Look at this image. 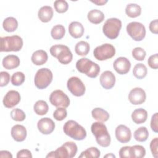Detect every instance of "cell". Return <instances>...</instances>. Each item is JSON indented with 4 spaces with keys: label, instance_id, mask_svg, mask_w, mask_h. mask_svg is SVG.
I'll return each mask as SVG.
<instances>
[{
    "label": "cell",
    "instance_id": "cell-1",
    "mask_svg": "<svg viewBox=\"0 0 158 158\" xmlns=\"http://www.w3.org/2000/svg\"><path fill=\"white\" fill-rule=\"evenodd\" d=\"M93 135L95 136L97 143L103 147L106 148L110 145V136L107 131L106 126L101 122H94L91 127Z\"/></svg>",
    "mask_w": 158,
    "mask_h": 158
},
{
    "label": "cell",
    "instance_id": "cell-2",
    "mask_svg": "<svg viewBox=\"0 0 158 158\" xmlns=\"http://www.w3.org/2000/svg\"><path fill=\"white\" fill-rule=\"evenodd\" d=\"M76 68L80 73L93 78L97 77L100 72L99 65L87 58H81L77 60Z\"/></svg>",
    "mask_w": 158,
    "mask_h": 158
},
{
    "label": "cell",
    "instance_id": "cell-3",
    "mask_svg": "<svg viewBox=\"0 0 158 158\" xmlns=\"http://www.w3.org/2000/svg\"><path fill=\"white\" fill-rule=\"evenodd\" d=\"M63 130L66 135L77 141L83 140L86 136L85 129L77 122L72 120H68L65 123Z\"/></svg>",
    "mask_w": 158,
    "mask_h": 158
},
{
    "label": "cell",
    "instance_id": "cell-4",
    "mask_svg": "<svg viewBox=\"0 0 158 158\" xmlns=\"http://www.w3.org/2000/svg\"><path fill=\"white\" fill-rule=\"evenodd\" d=\"M77 152V146L72 141H68L63 144L56 150L50 152L46 157L72 158L75 156Z\"/></svg>",
    "mask_w": 158,
    "mask_h": 158
},
{
    "label": "cell",
    "instance_id": "cell-5",
    "mask_svg": "<svg viewBox=\"0 0 158 158\" xmlns=\"http://www.w3.org/2000/svg\"><path fill=\"white\" fill-rule=\"evenodd\" d=\"M1 52L19 51L23 46V40L19 35L1 37Z\"/></svg>",
    "mask_w": 158,
    "mask_h": 158
},
{
    "label": "cell",
    "instance_id": "cell-6",
    "mask_svg": "<svg viewBox=\"0 0 158 158\" xmlns=\"http://www.w3.org/2000/svg\"><path fill=\"white\" fill-rule=\"evenodd\" d=\"M50 53L62 64H69L73 59V54L71 51L68 46L63 44L52 46L50 48Z\"/></svg>",
    "mask_w": 158,
    "mask_h": 158
},
{
    "label": "cell",
    "instance_id": "cell-7",
    "mask_svg": "<svg viewBox=\"0 0 158 158\" xmlns=\"http://www.w3.org/2000/svg\"><path fill=\"white\" fill-rule=\"evenodd\" d=\"M122 28V22L117 18L108 19L103 25L102 31L110 40L117 38Z\"/></svg>",
    "mask_w": 158,
    "mask_h": 158
},
{
    "label": "cell",
    "instance_id": "cell-8",
    "mask_svg": "<svg viewBox=\"0 0 158 158\" xmlns=\"http://www.w3.org/2000/svg\"><path fill=\"white\" fill-rule=\"evenodd\" d=\"M52 73L48 68L39 69L35 76V85L40 89L46 88L52 80Z\"/></svg>",
    "mask_w": 158,
    "mask_h": 158
},
{
    "label": "cell",
    "instance_id": "cell-9",
    "mask_svg": "<svg viewBox=\"0 0 158 158\" xmlns=\"http://www.w3.org/2000/svg\"><path fill=\"white\" fill-rule=\"evenodd\" d=\"M127 32L136 41H142L146 35V28L144 25L138 22H131L127 25Z\"/></svg>",
    "mask_w": 158,
    "mask_h": 158
},
{
    "label": "cell",
    "instance_id": "cell-10",
    "mask_svg": "<svg viewBox=\"0 0 158 158\" xmlns=\"http://www.w3.org/2000/svg\"><path fill=\"white\" fill-rule=\"evenodd\" d=\"M115 49L109 43H105L97 46L93 51L94 57L98 60H106L115 56Z\"/></svg>",
    "mask_w": 158,
    "mask_h": 158
},
{
    "label": "cell",
    "instance_id": "cell-11",
    "mask_svg": "<svg viewBox=\"0 0 158 158\" xmlns=\"http://www.w3.org/2000/svg\"><path fill=\"white\" fill-rule=\"evenodd\" d=\"M49 101L52 105L57 107H68L70 102L67 95L60 89L55 90L51 93Z\"/></svg>",
    "mask_w": 158,
    "mask_h": 158
},
{
    "label": "cell",
    "instance_id": "cell-12",
    "mask_svg": "<svg viewBox=\"0 0 158 158\" xmlns=\"http://www.w3.org/2000/svg\"><path fill=\"white\" fill-rule=\"evenodd\" d=\"M67 86L69 91L74 96L80 97L84 95L86 88L83 81L77 77H70L67 82Z\"/></svg>",
    "mask_w": 158,
    "mask_h": 158
},
{
    "label": "cell",
    "instance_id": "cell-13",
    "mask_svg": "<svg viewBox=\"0 0 158 158\" xmlns=\"http://www.w3.org/2000/svg\"><path fill=\"white\" fill-rule=\"evenodd\" d=\"M146 98L145 91L141 88L136 87L132 89L128 94V100L134 105L143 104Z\"/></svg>",
    "mask_w": 158,
    "mask_h": 158
},
{
    "label": "cell",
    "instance_id": "cell-14",
    "mask_svg": "<svg viewBox=\"0 0 158 158\" xmlns=\"http://www.w3.org/2000/svg\"><path fill=\"white\" fill-rule=\"evenodd\" d=\"M113 67L118 74L124 75L129 72L131 67V63L127 58L120 57L114 62Z\"/></svg>",
    "mask_w": 158,
    "mask_h": 158
},
{
    "label": "cell",
    "instance_id": "cell-15",
    "mask_svg": "<svg viewBox=\"0 0 158 158\" xmlns=\"http://www.w3.org/2000/svg\"><path fill=\"white\" fill-rule=\"evenodd\" d=\"M20 101V93L15 90L9 91L4 97L3 104L7 108H12Z\"/></svg>",
    "mask_w": 158,
    "mask_h": 158
},
{
    "label": "cell",
    "instance_id": "cell-16",
    "mask_svg": "<svg viewBox=\"0 0 158 158\" xmlns=\"http://www.w3.org/2000/svg\"><path fill=\"white\" fill-rule=\"evenodd\" d=\"M116 139L121 143H127L131 138L130 129L124 125H120L115 128Z\"/></svg>",
    "mask_w": 158,
    "mask_h": 158
},
{
    "label": "cell",
    "instance_id": "cell-17",
    "mask_svg": "<svg viewBox=\"0 0 158 158\" xmlns=\"http://www.w3.org/2000/svg\"><path fill=\"white\" fill-rule=\"evenodd\" d=\"M37 127L38 130L43 135L51 134L55 128V123L48 117L42 118L38 122Z\"/></svg>",
    "mask_w": 158,
    "mask_h": 158
},
{
    "label": "cell",
    "instance_id": "cell-18",
    "mask_svg": "<svg viewBox=\"0 0 158 158\" xmlns=\"http://www.w3.org/2000/svg\"><path fill=\"white\" fill-rule=\"evenodd\" d=\"M99 81L101 86L104 89H110L115 85V77L111 71L106 70L101 73Z\"/></svg>",
    "mask_w": 158,
    "mask_h": 158
},
{
    "label": "cell",
    "instance_id": "cell-19",
    "mask_svg": "<svg viewBox=\"0 0 158 158\" xmlns=\"http://www.w3.org/2000/svg\"><path fill=\"white\" fill-rule=\"evenodd\" d=\"M27 130L22 125H15L11 128V136L17 142L23 141L27 137Z\"/></svg>",
    "mask_w": 158,
    "mask_h": 158
},
{
    "label": "cell",
    "instance_id": "cell-20",
    "mask_svg": "<svg viewBox=\"0 0 158 158\" xmlns=\"http://www.w3.org/2000/svg\"><path fill=\"white\" fill-rule=\"evenodd\" d=\"M84 31L85 29L83 25L79 22H72L69 26V32L74 38H79L81 37L84 33Z\"/></svg>",
    "mask_w": 158,
    "mask_h": 158
},
{
    "label": "cell",
    "instance_id": "cell-21",
    "mask_svg": "<svg viewBox=\"0 0 158 158\" xmlns=\"http://www.w3.org/2000/svg\"><path fill=\"white\" fill-rule=\"evenodd\" d=\"M20 59L15 55H8L2 59V65L7 70H12L17 68L20 65Z\"/></svg>",
    "mask_w": 158,
    "mask_h": 158
},
{
    "label": "cell",
    "instance_id": "cell-22",
    "mask_svg": "<svg viewBox=\"0 0 158 158\" xmlns=\"http://www.w3.org/2000/svg\"><path fill=\"white\" fill-rule=\"evenodd\" d=\"M48 59L47 52L44 50L35 51L31 57L32 62L36 65H41L46 62Z\"/></svg>",
    "mask_w": 158,
    "mask_h": 158
},
{
    "label": "cell",
    "instance_id": "cell-23",
    "mask_svg": "<svg viewBox=\"0 0 158 158\" xmlns=\"http://www.w3.org/2000/svg\"><path fill=\"white\" fill-rule=\"evenodd\" d=\"M53 14V10L51 6H44L39 9L38 17L41 22H48L52 18Z\"/></svg>",
    "mask_w": 158,
    "mask_h": 158
},
{
    "label": "cell",
    "instance_id": "cell-24",
    "mask_svg": "<svg viewBox=\"0 0 158 158\" xmlns=\"http://www.w3.org/2000/svg\"><path fill=\"white\" fill-rule=\"evenodd\" d=\"M147 118L148 112L143 108L136 109L131 114L132 120L136 124H141L145 122Z\"/></svg>",
    "mask_w": 158,
    "mask_h": 158
},
{
    "label": "cell",
    "instance_id": "cell-25",
    "mask_svg": "<svg viewBox=\"0 0 158 158\" xmlns=\"http://www.w3.org/2000/svg\"><path fill=\"white\" fill-rule=\"evenodd\" d=\"M88 20L94 24H98L101 23L104 19V13L98 9L91 10L87 15Z\"/></svg>",
    "mask_w": 158,
    "mask_h": 158
},
{
    "label": "cell",
    "instance_id": "cell-26",
    "mask_svg": "<svg viewBox=\"0 0 158 158\" xmlns=\"http://www.w3.org/2000/svg\"><path fill=\"white\" fill-rule=\"evenodd\" d=\"M92 117L98 122H105L109 118V114L104 109L100 107H96L91 111Z\"/></svg>",
    "mask_w": 158,
    "mask_h": 158
},
{
    "label": "cell",
    "instance_id": "cell-27",
    "mask_svg": "<svg viewBox=\"0 0 158 158\" xmlns=\"http://www.w3.org/2000/svg\"><path fill=\"white\" fill-rule=\"evenodd\" d=\"M2 27L6 31L13 32L15 31L18 27V22L15 18L13 17H8L4 20Z\"/></svg>",
    "mask_w": 158,
    "mask_h": 158
},
{
    "label": "cell",
    "instance_id": "cell-28",
    "mask_svg": "<svg viewBox=\"0 0 158 158\" xmlns=\"http://www.w3.org/2000/svg\"><path fill=\"white\" fill-rule=\"evenodd\" d=\"M141 12V8L137 4H135V3L128 4L127 5V7L125 8L126 14L131 18H135L138 17L139 15H140Z\"/></svg>",
    "mask_w": 158,
    "mask_h": 158
},
{
    "label": "cell",
    "instance_id": "cell-29",
    "mask_svg": "<svg viewBox=\"0 0 158 158\" xmlns=\"http://www.w3.org/2000/svg\"><path fill=\"white\" fill-rule=\"evenodd\" d=\"M90 49V46L88 43L84 41L78 42L75 46V51L77 54L81 56H86Z\"/></svg>",
    "mask_w": 158,
    "mask_h": 158
},
{
    "label": "cell",
    "instance_id": "cell-30",
    "mask_svg": "<svg viewBox=\"0 0 158 158\" xmlns=\"http://www.w3.org/2000/svg\"><path fill=\"white\" fill-rule=\"evenodd\" d=\"M33 109L37 115H44L48 112L49 107L46 101L43 100H38L34 104Z\"/></svg>",
    "mask_w": 158,
    "mask_h": 158
},
{
    "label": "cell",
    "instance_id": "cell-31",
    "mask_svg": "<svg viewBox=\"0 0 158 158\" xmlns=\"http://www.w3.org/2000/svg\"><path fill=\"white\" fill-rule=\"evenodd\" d=\"M148 73V69L145 65L141 63L136 64L133 69V74L138 79H143Z\"/></svg>",
    "mask_w": 158,
    "mask_h": 158
},
{
    "label": "cell",
    "instance_id": "cell-32",
    "mask_svg": "<svg viewBox=\"0 0 158 158\" xmlns=\"http://www.w3.org/2000/svg\"><path fill=\"white\" fill-rule=\"evenodd\" d=\"M149 136V132L146 127H141L136 130L134 132L135 139L139 142H144L146 141Z\"/></svg>",
    "mask_w": 158,
    "mask_h": 158
},
{
    "label": "cell",
    "instance_id": "cell-33",
    "mask_svg": "<svg viewBox=\"0 0 158 158\" xmlns=\"http://www.w3.org/2000/svg\"><path fill=\"white\" fill-rule=\"evenodd\" d=\"M65 33V29L62 25H56L52 27L51 31V35L54 40L62 39Z\"/></svg>",
    "mask_w": 158,
    "mask_h": 158
},
{
    "label": "cell",
    "instance_id": "cell-34",
    "mask_svg": "<svg viewBox=\"0 0 158 158\" xmlns=\"http://www.w3.org/2000/svg\"><path fill=\"white\" fill-rule=\"evenodd\" d=\"M101 155L100 151L96 147H91L83 151L79 156V157L83 158H98Z\"/></svg>",
    "mask_w": 158,
    "mask_h": 158
},
{
    "label": "cell",
    "instance_id": "cell-35",
    "mask_svg": "<svg viewBox=\"0 0 158 158\" xmlns=\"http://www.w3.org/2000/svg\"><path fill=\"white\" fill-rule=\"evenodd\" d=\"M146 150L141 145H135L130 148V156L132 158H141L144 157Z\"/></svg>",
    "mask_w": 158,
    "mask_h": 158
},
{
    "label": "cell",
    "instance_id": "cell-36",
    "mask_svg": "<svg viewBox=\"0 0 158 158\" xmlns=\"http://www.w3.org/2000/svg\"><path fill=\"white\" fill-rule=\"evenodd\" d=\"M25 74L22 72H17L12 75L11 77V83L14 86H20L25 81Z\"/></svg>",
    "mask_w": 158,
    "mask_h": 158
},
{
    "label": "cell",
    "instance_id": "cell-37",
    "mask_svg": "<svg viewBox=\"0 0 158 158\" xmlns=\"http://www.w3.org/2000/svg\"><path fill=\"white\" fill-rule=\"evenodd\" d=\"M10 117L15 121L22 122L25 119L26 115L22 110L19 108H15L10 112Z\"/></svg>",
    "mask_w": 158,
    "mask_h": 158
},
{
    "label": "cell",
    "instance_id": "cell-38",
    "mask_svg": "<svg viewBox=\"0 0 158 158\" xmlns=\"http://www.w3.org/2000/svg\"><path fill=\"white\" fill-rule=\"evenodd\" d=\"M54 7L58 13H64L68 10L69 5L64 0H56L54 2Z\"/></svg>",
    "mask_w": 158,
    "mask_h": 158
},
{
    "label": "cell",
    "instance_id": "cell-39",
    "mask_svg": "<svg viewBox=\"0 0 158 158\" xmlns=\"http://www.w3.org/2000/svg\"><path fill=\"white\" fill-rule=\"evenodd\" d=\"M67 115V112L65 107H59L57 108L53 112L54 118L58 121L63 120L65 118H66Z\"/></svg>",
    "mask_w": 158,
    "mask_h": 158
},
{
    "label": "cell",
    "instance_id": "cell-40",
    "mask_svg": "<svg viewBox=\"0 0 158 158\" xmlns=\"http://www.w3.org/2000/svg\"><path fill=\"white\" fill-rule=\"evenodd\" d=\"M146 53L144 49L140 47L135 48L132 51V56L136 60H143L146 57Z\"/></svg>",
    "mask_w": 158,
    "mask_h": 158
},
{
    "label": "cell",
    "instance_id": "cell-41",
    "mask_svg": "<svg viewBox=\"0 0 158 158\" xmlns=\"http://www.w3.org/2000/svg\"><path fill=\"white\" fill-rule=\"evenodd\" d=\"M148 64L151 69H157L158 68V54L156 53L151 55L148 60Z\"/></svg>",
    "mask_w": 158,
    "mask_h": 158
},
{
    "label": "cell",
    "instance_id": "cell-42",
    "mask_svg": "<svg viewBox=\"0 0 158 158\" xmlns=\"http://www.w3.org/2000/svg\"><path fill=\"white\" fill-rule=\"evenodd\" d=\"M1 75V81H0V86L1 87L6 86L9 81H10V75L7 72H1L0 73Z\"/></svg>",
    "mask_w": 158,
    "mask_h": 158
},
{
    "label": "cell",
    "instance_id": "cell-43",
    "mask_svg": "<svg viewBox=\"0 0 158 158\" xmlns=\"http://www.w3.org/2000/svg\"><path fill=\"white\" fill-rule=\"evenodd\" d=\"M157 144H158V138H154L153 139H152V141L150 143V149H151L152 156L155 158L157 157V154H158Z\"/></svg>",
    "mask_w": 158,
    "mask_h": 158
},
{
    "label": "cell",
    "instance_id": "cell-44",
    "mask_svg": "<svg viewBox=\"0 0 158 158\" xmlns=\"http://www.w3.org/2000/svg\"><path fill=\"white\" fill-rule=\"evenodd\" d=\"M130 148H131V146L122 147L119 151V156H120V157H121V158L131 157Z\"/></svg>",
    "mask_w": 158,
    "mask_h": 158
},
{
    "label": "cell",
    "instance_id": "cell-45",
    "mask_svg": "<svg viewBox=\"0 0 158 158\" xmlns=\"http://www.w3.org/2000/svg\"><path fill=\"white\" fill-rule=\"evenodd\" d=\"M157 118H158V116H157V112H156L151 118V128L152 129V130L155 132V133H157L158 131V126H157Z\"/></svg>",
    "mask_w": 158,
    "mask_h": 158
},
{
    "label": "cell",
    "instance_id": "cell-46",
    "mask_svg": "<svg viewBox=\"0 0 158 158\" xmlns=\"http://www.w3.org/2000/svg\"><path fill=\"white\" fill-rule=\"evenodd\" d=\"M17 157L19 158V157H29V158H31L32 157V155L31 152L28 150V149H22L20 151H19L17 154Z\"/></svg>",
    "mask_w": 158,
    "mask_h": 158
},
{
    "label": "cell",
    "instance_id": "cell-47",
    "mask_svg": "<svg viewBox=\"0 0 158 158\" xmlns=\"http://www.w3.org/2000/svg\"><path fill=\"white\" fill-rule=\"evenodd\" d=\"M149 30L150 31L154 34H157L158 33V21L157 19H155L151 22L149 24Z\"/></svg>",
    "mask_w": 158,
    "mask_h": 158
},
{
    "label": "cell",
    "instance_id": "cell-48",
    "mask_svg": "<svg viewBox=\"0 0 158 158\" xmlns=\"http://www.w3.org/2000/svg\"><path fill=\"white\" fill-rule=\"evenodd\" d=\"M0 157H7L12 158V155L11 153L7 151H0Z\"/></svg>",
    "mask_w": 158,
    "mask_h": 158
},
{
    "label": "cell",
    "instance_id": "cell-49",
    "mask_svg": "<svg viewBox=\"0 0 158 158\" xmlns=\"http://www.w3.org/2000/svg\"><path fill=\"white\" fill-rule=\"evenodd\" d=\"M92 2L97 4L98 6H102V5H104L107 2V0H101V1H91Z\"/></svg>",
    "mask_w": 158,
    "mask_h": 158
},
{
    "label": "cell",
    "instance_id": "cell-50",
    "mask_svg": "<svg viewBox=\"0 0 158 158\" xmlns=\"http://www.w3.org/2000/svg\"><path fill=\"white\" fill-rule=\"evenodd\" d=\"M104 157H115V156L114 154H112V153H110V154H109L106 155V156H104Z\"/></svg>",
    "mask_w": 158,
    "mask_h": 158
}]
</instances>
